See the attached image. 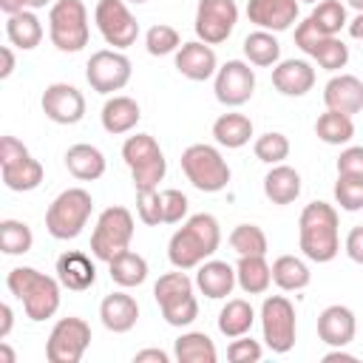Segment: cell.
I'll list each match as a JSON object with an SVG mask.
<instances>
[{
  "label": "cell",
  "instance_id": "cell-25",
  "mask_svg": "<svg viewBox=\"0 0 363 363\" xmlns=\"http://www.w3.org/2000/svg\"><path fill=\"white\" fill-rule=\"evenodd\" d=\"M99 119H102V128H105L108 133L122 136V133H130V130L136 128V122L142 119V111H139V102H136L133 96L116 94V96H111V99L102 105Z\"/></svg>",
  "mask_w": 363,
  "mask_h": 363
},
{
  "label": "cell",
  "instance_id": "cell-53",
  "mask_svg": "<svg viewBox=\"0 0 363 363\" xmlns=\"http://www.w3.org/2000/svg\"><path fill=\"white\" fill-rule=\"evenodd\" d=\"M11 323H14V312H11V306H9V303H0V340L9 337Z\"/></svg>",
  "mask_w": 363,
  "mask_h": 363
},
{
  "label": "cell",
  "instance_id": "cell-36",
  "mask_svg": "<svg viewBox=\"0 0 363 363\" xmlns=\"http://www.w3.org/2000/svg\"><path fill=\"white\" fill-rule=\"evenodd\" d=\"M108 269H111V281L119 284L122 289H130L147 281V261L133 250H125L122 255H116L108 264Z\"/></svg>",
  "mask_w": 363,
  "mask_h": 363
},
{
  "label": "cell",
  "instance_id": "cell-21",
  "mask_svg": "<svg viewBox=\"0 0 363 363\" xmlns=\"http://www.w3.org/2000/svg\"><path fill=\"white\" fill-rule=\"evenodd\" d=\"M272 85L284 96H306L315 85V68L306 60H281L272 65Z\"/></svg>",
  "mask_w": 363,
  "mask_h": 363
},
{
  "label": "cell",
  "instance_id": "cell-3",
  "mask_svg": "<svg viewBox=\"0 0 363 363\" xmlns=\"http://www.w3.org/2000/svg\"><path fill=\"white\" fill-rule=\"evenodd\" d=\"M6 286L23 303L26 318L34 323L54 318L60 309V278H51L34 267H14L6 278Z\"/></svg>",
  "mask_w": 363,
  "mask_h": 363
},
{
  "label": "cell",
  "instance_id": "cell-60",
  "mask_svg": "<svg viewBox=\"0 0 363 363\" xmlns=\"http://www.w3.org/2000/svg\"><path fill=\"white\" fill-rule=\"evenodd\" d=\"M346 3H349L354 11H363V0H346Z\"/></svg>",
  "mask_w": 363,
  "mask_h": 363
},
{
  "label": "cell",
  "instance_id": "cell-27",
  "mask_svg": "<svg viewBox=\"0 0 363 363\" xmlns=\"http://www.w3.org/2000/svg\"><path fill=\"white\" fill-rule=\"evenodd\" d=\"M65 167L79 182H96L105 173V153L94 145H85V142L71 145L65 150Z\"/></svg>",
  "mask_w": 363,
  "mask_h": 363
},
{
  "label": "cell",
  "instance_id": "cell-55",
  "mask_svg": "<svg viewBox=\"0 0 363 363\" xmlns=\"http://www.w3.org/2000/svg\"><path fill=\"white\" fill-rule=\"evenodd\" d=\"M0 9H3V14H20V11H26L28 9V0H0Z\"/></svg>",
  "mask_w": 363,
  "mask_h": 363
},
{
  "label": "cell",
  "instance_id": "cell-52",
  "mask_svg": "<svg viewBox=\"0 0 363 363\" xmlns=\"http://www.w3.org/2000/svg\"><path fill=\"white\" fill-rule=\"evenodd\" d=\"M133 363H170V354L162 349H142L133 354Z\"/></svg>",
  "mask_w": 363,
  "mask_h": 363
},
{
  "label": "cell",
  "instance_id": "cell-5",
  "mask_svg": "<svg viewBox=\"0 0 363 363\" xmlns=\"http://www.w3.org/2000/svg\"><path fill=\"white\" fill-rule=\"evenodd\" d=\"M153 298L162 309V318L176 329L190 326L199 318V301L193 295V281L184 275V269L159 275V281L153 284Z\"/></svg>",
  "mask_w": 363,
  "mask_h": 363
},
{
  "label": "cell",
  "instance_id": "cell-32",
  "mask_svg": "<svg viewBox=\"0 0 363 363\" xmlns=\"http://www.w3.org/2000/svg\"><path fill=\"white\" fill-rule=\"evenodd\" d=\"M312 272L306 267V261H301L298 255H278L272 261V284L284 292H298L303 286H309Z\"/></svg>",
  "mask_w": 363,
  "mask_h": 363
},
{
  "label": "cell",
  "instance_id": "cell-20",
  "mask_svg": "<svg viewBox=\"0 0 363 363\" xmlns=\"http://www.w3.org/2000/svg\"><path fill=\"white\" fill-rule=\"evenodd\" d=\"M99 320L113 335L130 332L136 326V320H139V303H136V298L128 295V292H111V295H105L102 303H99Z\"/></svg>",
  "mask_w": 363,
  "mask_h": 363
},
{
  "label": "cell",
  "instance_id": "cell-41",
  "mask_svg": "<svg viewBox=\"0 0 363 363\" xmlns=\"http://www.w3.org/2000/svg\"><path fill=\"white\" fill-rule=\"evenodd\" d=\"M230 247L238 255H267V235L258 224H238L230 233Z\"/></svg>",
  "mask_w": 363,
  "mask_h": 363
},
{
  "label": "cell",
  "instance_id": "cell-30",
  "mask_svg": "<svg viewBox=\"0 0 363 363\" xmlns=\"http://www.w3.org/2000/svg\"><path fill=\"white\" fill-rule=\"evenodd\" d=\"M6 37L11 45H17L20 51H31L43 43V23L34 11H20V14H11L6 20Z\"/></svg>",
  "mask_w": 363,
  "mask_h": 363
},
{
  "label": "cell",
  "instance_id": "cell-6",
  "mask_svg": "<svg viewBox=\"0 0 363 363\" xmlns=\"http://www.w3.org/2000/svg\"><path fill=\"white\" fill-rule=\"evenodd\" d=\"M122 159L130 170L136 190H153L167 173V159L150 133H133L122 145Z\"/></svg>",
  "mask_w": 363,
  "mask_h": 363
},
{
  "label": "cell",
  "instance_id": "cell-42",
  "mask_svg": "<svg viewBox=\"0 0 363 363\" xmlns=\"http://www.w3.org/2000/svg\"><path fill=\"white\" fill-rule=\"evenodd\" d=\"M145 48H147L150 57H167V54H173V51L182 48V37H179V31L173 26L156 23L145 34Z\"/></svg>",
  "mask_w": 363,
  "mask_h": 363
},
{
  "label": "cell",
  "instance_id": "cell-44",
  "mask_svg": "<svg viewBox=\"0 0 363 363\" xmlns=\"http://www.w3.org/2000/svg\"><path fill=\"white\" fill-rule=\"evenodd\" d=\"M136 216L147 227L164 224V210H162V193H159V187H153V190H136Z\"/></svg>",
  "mask_w": 363,
  "mask_h": 363
},
{
  "label": "cell",
  "instance_id": "cell-39",
  "mask_svg": "<svg viewBox=\"0 0 363 363\" xmlns=\"http://www.w3.org/2000/svg\"><path fill=\"white\" fill-rule=\"evenodd\" d=\"M309 57L318 60V65L326 68V71H340V68H346V62H349V45H346L337 34H326V37L312 48Z\"/></svg>",
  "mask_w": 363,
  "mask_h": 363
},
{
  "label": "cell",
  "instance_id": "cell-58",
  "mask_svg": "<svg viewBox=\"0 0 363 363\" xmlns=\"http://www.w3.org/2000/svg\"><path fill=\"white\" fill-rule=\"evenodd\" d=\"M0 360H3V363H14V360H17L14 352L9 349V343H3V340H0Z\"/></svg>",
  "mask_w": 363,
  "mask_h": 363
},
{
  "label": "cell",
  "instance_id": "cell-38",
  "mask_svg": "<svg viewBox=\"0 0 363 363\" xmlns=\"http://www.w3.org/2000/svg\"><path fill=\"white\" fill-rule=\"evenodd\" d=\"M34 247V233L26 221L3 218L0 221V250L6 255H26Z\"/></svg>",
  "mask_w": 363,
  "mask_h": 363
},
{
  "label": "cell",
  "instance_id": "cell-51",
  "mask_svg": "<svg viewBox=\"0 0 363 363\" xmlns=\"http://www.w3.org/2000/svg\"><path fill=\"white\" fill-rule=\"evenodd\" d=\"M343 250H346V255L354 264H363V224H357V227L349 230V235L343 241Z\"/></svg>",
  "mask_w": 363,
  "mask_h": 363
},
{
  "label": "cell",
  "instance_id": "cell-34",
  "mask_svg": "<svg viewBox=\"0 0 363 363\" xmlns=\"http://www.w3.org/2000/svg\"><path fill=\"white\" fill-rule=\"evenodd\" d=\"M3 170V184L9 187V190H14V193H28V190H37L40 184H43V176H45V170H43V164L28 153L26 159H20V162H14V164H6V167H0Z\"/></svg>",
  "mask_w": 363,
  "mask_h": 363
},
{
  "label": "cell",
  "instance_id": "cell-37",
  "mask_svg": "<svg viewBox=\"0 0 363 363\" xmlns=\"http://www.w3.org/2000/svg\"><path fill=\"white\" fill-rule=\"evenodd\" d=\"M315 136L326 145H346L354 136V122H352L349 113L326 108V113H320L318 122H315Z\"/></svg>",
  "mask_w": 363,
  "mask_h": 363
},
{
  "label": "cell",
  "instance_id": "cell-56",
  "mask_svg": "<svg viewBox=\"0 0 363 363\" xmlns=\"http://www.w3.org/2000/svg\"><path fill=\"white\" fill-rule=\"evenodd\" d=\"M335 360H343V363H354L357 357H354V354H349V352H343V349H332V352H326V354H323V363H335Z\"/></svg>",
  "mask_w": 363,
  "mask_h": 363
},
{
  "label": "cell",
  "instance_id": "cell-18",
  "mask_svg": "<svg viewBox=\"0 0 363 363\" xmlns=\"http://www.w3.org/2000/svg\"><path fill=\"white\" fill-rule=\"evenodd\" d=\"M354 332H357V320L349 306L332 303L318 315V337L332 349L349 346L354 340Z\"/></svg>",
  "mask_w": 363,
  "mask_h": 363
},
{
  "label": "cell",
  "instance_id": "cell-28",
  "mask_svg": "<svg viewBox=\"0 0 363 363\" xmlns=\"http://www.w3.org/2000/svg\"><path fill=\"white\" fill-rule=\"evenodd\" d=\"M235 281L247 295H264L272 284V267L264 255H238Z\"/></svg>",
  "mask_w": 363,
  "mask_h": 363
},
{
  "label": "cell",
  "instance_id": "cell-43",
  "mask_svg": "<svg viewBox=\"0 0 363 363\" xmlns=\"http://www.w3.org/2000/svg\"><path fill=\"white\" fill-rule=\"evenodd\" d=\"M252 150H255V159L258 162H264V164H281L289 156V139L284 133H278V130H267L264 136L255 139Z\"/></svg>",
  "mask_w": 363,
  "mask_h": 363
},
{
  "label": "cell",
  "instance_id": "cell-26",
  "mask_svg": "<svg viewBox=\"0 0 363 363\" xmlns=\"http://www.w3.org/2000/svg\"><path fill=\"white\" fill-rule=\"evenodd\" d=\"M264 196L272 204H292L301 196V173L289 164H272L269 173L264 176Z\"/></svg>",
  "mask_w": 363,
  "mask_h": 363
},
{
  "label": "cell",
  "instance_id": "cell-49",
  "mask_svg": "<svg viewBox=\"0 0 363 363\" xmlns=\"http://www.w3.org/2000/svg\"><path fill=\"white\" fill-rule=\"evenodd\" d=\"M323 37H326V34H323V31H318V28H315V23H312L309 17H306V20H301V23L295 26V45H298L303 54H312V48H315Z\"/></svg>",
  "mask_w": 363,
  "mask_h": 363
},
{
  "label": "cell",
  "instance_id": "cell-4",
  "mask_svg": "<svg viewBox=\"0 0 363 363\" xmlns=\"http://www.w3.org/2000/svg\"><path fill=\"white\" fill-rule=\"evenodd\" d=\"M91 213H94L91 193L82 190V187H68V190H62L48 204V210H45V230L57 241H71V238H77L85 230Z\"/></svg>",
  "mask_w": 363,
  "mask_h": 363
},
{
  "label": "cell",
  "instance_id": "cell-8",
  "mask_svg": "<svg viewBox=\"0 0 363 363\" xmlns=\"http://www.w3.org/2000/svg\"><path fill=\"white\" fill-rule=\"evenodd\" d=\"M182 170H184L187 182L201 193H218V190H224L230 184L227 159L218 153V147L204 145V142H196V145L184 147Z\"/></svg>",
  "mask_w": 363,
  "mask_h": 363
},
{
  "label": "cell",
  "instance_id": "cell-2",
  "mask_svg": "<svg viewBox=\"0 0 363 363\" xmlns=\"http://www.w3.org/2000/svg\"><path fill=\"white\" fill-rule=\"evenodd\" d=\"M218 244H221V227L216 216L196 213L170 235L167 258L176 269H196L218 250Z\"/></svg>",
  "mask_w": 363,
  "mask_h": 363
},
{
  "label": "cell",
  "instance_id": "cell-13",
  "mask_svg": "<svg viewBox=\"0 0 363 363\" xmlns=\"http://www.w3.org/2000/svg\"><path fill=\"white\" fill-rule=\"evenodd\" d=\"M130 60L116 48H102L91 54L85 65V79L96 94H113L122 91L130 82Z\"/></svg>",
  "mask_w": 363,
  "mask_h": 363
},
{
  "label": "cell",
  "instance_id": "cell-29",
  "mask_svg": "<svg viewBox=\"0 0 363 363\" xmlns=\"http://www.w3.org/2000/svg\"><path fill=\"white\" fill-rule=\"evenodd\" d=\"M252 323H255V309L244 298H230L218 312V332L230 340L247 335L252 329Z\"/></svg>",
  "mask_w": 363,
  "mask_h": 363
},
{
  "label": "cell",
  "instance_id": "cell-17",
  "mask_svg": "<svg viewBox=\"0 0 363 363\" xmlns=\"http://www.w3.org/2000/svg\"><path fill=\"white\" fill-rule=\"evenodd\" d=\"M176 71L193 82H204L210 77H216L218 71V60H216V51L213 45L201 43V40H190V43H182V48L176 51Z\"/></svg>",
  "mask_w": 363,
  "mask_h": 363
},
{
  "label": "cell",
  "instance_id": "cell-9",
  "mask_svg": "<svg viewBox=\"0 0 363 363\" xmlns=\"http://www.w3.org/2000/svg\"><path fill=\"white\" fill-rule=\"evenodd\" d=\"M133 241V216L128 207H108L99 213L96 227L91 233V252L94 258L111 264L116 255L130 250Z\"/></svg>",
  "mask_w": 363,
  "mask_h": 363
},
{
  "label": "cell",
  "instance_id": "cell-33",
  "mask_svg": "<svg viewBox=\"0 0 363 363\" xmlns=\"http://www.w3.org/2000/svg\"><path fill=\"white\" fill-rule=\"evenodd\" d=\"M173 357L179 363H216L218 352L204 332H184L173 343Z\"/></svg>",
  "mask_w": 363,
  "mask_h": 363
},
{
  "label": "cell",
  "instance_id": "cell-54",
  "mask_svg": "<svg viewBox=\"0 0 363 363\" xmlns=\"http://www.w3.org/2000/svg\"><path fill=\"white\" fill-rule=\"evenodd\" d=\"M0 57H3L0 79H9V77L14 74V51H11V45H3V48H0Z\"/></svg>",
  "mask_w": 363,
  "mask_h": 363
},
{
  "label": "cell",
  "instance_id": "cell-24",
  "mask_svg": "<svg viewBox=\"0 0 363 363\" xmlns=\"http://www.w3.org/2000/svg\"><path fill=\"white\" fill-rule=\"evenodd\" d=\"M235 267H230L227 261H204L196 267V286L201 295H207L210 301H221L233 292L235 286Z\"/></svg>",
  "mask_w": 363,
  "mask_h": 363
},
{
  "label": "cell",
  "instance_id": "cell-19",
  "mask_svg": "<svg viewBox=\"0 0 363 363\" xmlns=\"http://www.w3.org/2000/svg\"><path fill=\"white\" fill-rule=\"evenodd\" d=\"M298 3L301 0H250L247 17L264 31H286L298 20Z\"/></svg>",
  "mask_w": 363,
  "mask_h": 363
},
{
  "label": "cell",
  "instance_id": "cell-62",
  "mask_svg": "<svg viewBox=\"0 0 363 363\" xmlns=\"http://www.w3.org/2000/svg\"><path fill=\"white\" fill-rule=\"evenodd\" d=\"M303 3H320V0H303Z\"/></svg>",
  "mask_w": 363,
  "mask_h": 363
},
{
  "label": "cell",
  "instance_id": "cell-22",
  "mask_svg": "<svg viewBox=\"0 0 363 363\" xmlns=\"http://www.w3.org/2000/svg\"><path fill=\"white\" fill-rule=\"evenodd\" d=\"M323 102L329 111L340 113H360L363 111V82L352 74H337L323 88Z\"/></svg>",
  "mask_w": 363,
  "mask_h": 363
},
{
  "label": "cell",
  "instance_id": "cell-15",
  "mask_svg": "<svg viewBox=\"0 0 363 363\" xmlns=\"http://www.w3.org/2000/svg\"><path fill=\"white\" fill-rule=\"evenodd\" d=\"M216 99L227 108H241L244 102H250L252 91H255V71L250 68V62L244 60H227L218 71H216V82H213Z\"/></svg>",
  "mask_w": 363,
  "mask_h": 363
},
{
  "label": "cell",
  "instance_id": "cell-23",
  "mask_svg": "<svg viewBox=\"0 0 363 363\" xmlns=\"http://www.w3.org/2000/svg\"><path fill=\"white\" fill-rule=\"evenodd\" d=\"M57 278L71 292H85L96 284V267L85 252L68 250L57 258Z\"/></svg>",
  "mask_w": 363,
  "mask_h": 363
},
{
  "label": "cell",
  "instance_id": "cell-48",
  "mask_svg": "<svg viewBox=\"0 0 363 363\" xmlns=\"http://www.w3.org/2000/svg\"><path fill=\"white\" fill-rule=\"evenodd\" d=\"M337 176L346 179H360L363 182V145L343 147L337 156Z\"/></svg>",
  "mask_w": 363,
  "mask_h": 363
},
{
  "label": "cell",
  "instance_id": "cell-14",
  "mask_svg": "<svg viewBox=\"0 0 363 363\" xmlns=\"http://www.w3.org/2000/svg\"><path fill=\"white\" fill-rule=\"evenodd\" d=\"M238 23L235 0H199L196 6V37L207 45L224 43Z\"/></svg>",
  "mask_w": 363,
  "mask_h": 363
},
{
  "label": "cell",
  "instance_id": "cell-11",
  "mask_svg": "<svg viewBox=\"0 0 363 363\" xmlns=\"http://www.w3.org/2000/svg\"><path fill=\"white\" fill-rule=\"evenodd\" d=\"M88 346H91V326L82 318L68 315L54 323L45 340V357L48 363H79Z\"/></svg>",
  "mask_w": 363,
  "mask_h": 363
},
{
  "label": "cell",
  "instance_id": "cell-35",
  "mask_svg": "<svg viewBox=\"0 0 363 363\" xmlns=\"http://www.w3.org/2000/svg\"><path fill=\"white\" fill-rule=\"evenodd\" d=\"M244 57L250 65H258V68H269V65H278L281 62V43L275 40L272 31H252L244 37Z\"/></svg>",
  "mask_w": 363,
  "mask_h": 363
},
{
  "label": "cell",
  "instance_id": "cell-50",
  "mask_svg": "<svg viewBox=\"0 0 363 363\" xmlns=\"http://www.w3.org/2000/svg\"><path fill=\"white\" fill-rule=\"evenodd\" d=\"M26 156H28V147H26L17 136H3V139H0V167L14 164V162H20V159H26Z\"/></svg>",
  "mask_w": 363,
  "mask_h": 363
},
{
  "label": "cell",
  "instance_id": "cell-61",
  "mask_svg": "<svg viewBox=\"0 0 363 363\" xmlns=\"http://www.w3.org/2000/svg\"><path fill=\"white\" fill-rule=\"evenodd\" d=\"M128 3H147V0H128Z\"/></svg>",
  "mask_w": 363,
  "mask_h": 363
},
{
  "label": "cell",
  "instance_id": "cell-7",
  "mask_svg": "<svg viewBox=\"0 0 363 363\" xmlns=\"http://www.w3.org/2000/svg\"><path fill=\"white\" fill-rule=\"evenodd\" d=\"M48 37L57 51H65V54L82 51L91 37L85 3L82 0H57L48 9Z\"/></svg>",
  "mask_w": 363,
  "mask_h": 363
},
{
  "label": "cell",
  "instance_id": "cell-46",
  "mask_svg": "<svg viewBox=\"0 0 363 363\" xmlns=\"http://www.w3.org/2000/svg\"><path fill=\"white\" fill-rule=\"evenodd\" d=\"M261 354H264L261 343L252 340V337H247V335L233 337V343L227 346V360L230 363H258Z\"/></svg>",
  "mask_w": 363,
  "mask_h": 363
},
{
  "label": "cell",
  "instance_id": "cell-1",
  "mask_svg": "<svg viewBox=\"0 0 363 363\" xmlns=\"http://www.w3.org/2000/svg\"><path fill=\"white\" fill-rule=\"evenodd\" d=\"M340 218L326 201H309L298 218L301 252L315 264H329L340 252Z\"/></svg>",
  "mask_w": 363,
  "mask_h": 363
},
{
  "label": "cell",
  "instance_id": "cell-45",
  "mask_svg": "<svg viewBox=\"0 0 363 363\" xmlns=\"http://www.w3.org/2000/svg\"><path fill=\"white\" fill-rule=\"evenodd\" d=\"M335 201H337L340 210H346V213L363 210V182H360V179L337 176V182H335Z\"/></svg>",
  "mask_w": 363,
  "mask_h": 363
},
{
  "label": "cell",
  "instance_id": "cell-16",
  "mask_svg": "<svg viewBox=\"0 0 363 363\" xmlns=\"http://www.w3.org/2000/svg\"><path fill=\"white\" fill-rule=\"evenodd\" d=\"M43 113L57 125H77L85 116V96L68 82H51L43 91Z\"/></svg>",
  "mask_w": 363,
  "mask_h": 363
},
{
  "label": "cell",
  "instance_id": "cell-47",
  "mask_svg": "<svg viewBox=\"0 0 363 363\" xmlns=\"http://www.w3.org/2000/svg\"><path fill=\"white\" fill-rule=\"evenodd\" d=\"M187 207H190V201H187V196H184L182 190H176V187H170V190H162V210H164V224H179V221L187 216Z\"/></svg>",
  "mask_w": 363,
  "mask_h": 363
},
{
  "label": "cell",
  "instance_id": "cell-40",
  "mask_svg": "<svg viewBox=\"0 0 363 363\" xmlns=\"http://www.w3.org/2000/svg\"><path fill=\"white\" fill-rule=\"evenodd\" d=\"M309 20H312L315 28L323 31V34H340V28L349 26V20H346V6H343L340 0H320V3L312 9Z\"/></svg>",
  "mask_w": 363,
  "mask_h": 363
},
{
  "label": "cell",
  "instance_id": "cell-59",
  "mask_svg": "<svg viewBox=\"0 0 363 363\" xmlns=\"http://www.w3.org/2000/svg\"><path fill=\"white\" fill-rule=\"evenodd\" d=\"M57 0H28V9H45V6H54Z\"/></svg>",
  "mask_w": 363,
  "mask_h": 363
},
{
  "label": "cell",
  "instance_id": "cell-31",
  "mask_svg": "<svg viewBox=\"0 0 363 363\" xmlns=\"http://www.w3.org/2000/svg\"><path fill=\"white\" fill-rule=\"evenodd\" d=\"M213 136L221 147H230V150H238L250 142L252 136V119L244 116V113H221L216 122H213Z\"/></svg>",
  "mask_w": 363,
  "mask_h": 363
},
{
  "label": "cell",
  "instance_id": "cell-57",
  "mask_svg": "<svg viewBox=\"0 0 363 363\" xmlns=\"http://www.w3.org/2000/svg\"><path fill=\"white\" fill-rule=\"evenodd\" d=\"M349 34H352L354 40H363V11H357V17L349 23Z\"/></svg>",
  "mask_w": 363,
  "mask_h": 363
},
{
  "label": "cell",
  "instance_id": "cell-12",
  "mask_svg": "<svg viewBox=\"0 0 363 363\" xmlns=\"http://www.w3.org/2000/svg\"><path fill=\"white\" fill-rule=\"evenodd\" d=\"M94 23H96L102 40L108 45H113L116 51L130 48L139 37V23L130 14V9L125 6V0H99L94 9Z\"/></svg>",
  "mask_w": 363,
  "mask_h": 363
},
{
  "label": "cell",
  "instance_id": "cell-10",
  "mask_svg": "<svg viewBox=\"0 0 363 363\" xmlns=\"http://www.w3.org/2000/svg\"><path fill=\"white\" fill-rule=\"evenodd\" d=\"M261 332L264 343L275 354H286L295 346L298 335V320H295V306L284 295H269L261 303Z\"/></svg>",
  "mask_w": 363,
  "mask_h": 363
}]
</instances>
